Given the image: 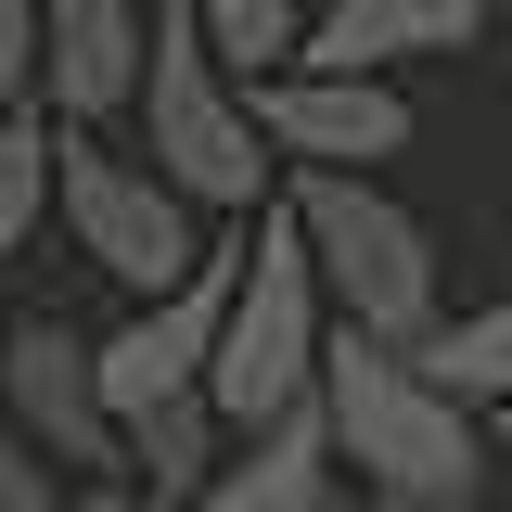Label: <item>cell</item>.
<instances>
[{"label":"cell","instance_id":"6da1fadb","mask_svg":"<svg viewBox=\"0 0 512 512\" xmlns=\"http://www.w3.org/2000/svg\"><path fill=\"white\" fill-rule=\"evenodd\" d=\"M320 423L333 461H359V487H436V500H487V410H461L410 346L384 333H320Z\"/></svg>","mask_w":512,"mask_h":512},{"label":"cell","instance_id":"7a4b0ae2","mask_svg":"<svg viewBox=\"0 0 512 512\" xmlns=\"http://www.w3.org/2000/svg\"><path fill=\"white\" fill-rule=\"evenodd\" d=\"M295 231L320 256V295L346 333H384V346H423L448 320V282H436V231L372 180V167H295Z\"/></svg>","mask_w":512,"mask_h":512},{"label":"cell","instance_id":"3957f363","mask_svg":"<svg viewBox=\"0 0 512 512\" xmlns=\"http://www.w3.org/2000/svg\"><path fill=\"white\" fill-rule=\"evenodd\" d=\"M320 333H333V295H320L308 231H295V205H256L244 218V269H231V308H218V359H205V397H218L231 436L269 423V410H295L320 384Z\"/></svg>","mask_w":512,"mask_h":512},{"label":"cell","instance_id":"277c9868","mask_svg":"<svg viewBox=\"0 0 512 512\" xmlns=\"http://www.w3.org/2000/svg\"><path fill=\"white\" fill-rule=\"evenodd\" d=\"M141 154L205 218H256V192H269V141L244 116V77L205 52L192 0H154V39H141Z\"/></svg>","mask_w":512,"mask_h":512},{"label":"cell","instance_id":"5b68a950","mask_svg":"<svg viewBox=\"0 0 512 512\" xmlns=\"http://www.w3.org/2000/svg\"><path fill=\"white\" fill-rule=\"evenodd\" d=\"M52 205L64 231H77V256L103 269V282H128V295H167L192 256H205V205H192L180 180H154L141 154H116L103 128H52Z\"/></svg>","mask_w":512,"mask_h":512},{"label":"cell","instance_id":"8992f818","mask_svg":"<svg viewBox=\"0 0 512 512\" xmlns=\"http://www.w3.org/2000/svg\"><path fill=\"white\" fill-rule=\"evenodd\" d=\"M0 410L52 448V474H128V423L103 410V372H90V333L77 320H13L0 333Z\"/></svg>","mask_w":512,"mask_h":512},{"label":"cell","instance_id":"52a82bcc","mask_svg":"<svg viewBox=\"0 0 512 512\" xmlns=\"http://www.w3.org/2000/svg\"><path fill=\"white\" fill-rule=\"evenodd\" d=\"M244 116H256V141H269V167H282V154H295V167H384V154H410L397 77L269 64V77H244Z\"/></svg>","mask_w":512,"mask_h":512},{"label":"cell","instance_id":"ba28073f","mask_svg":"<svg viewBox=\"0 0 512 512\" xmlns=\"http://www.w3.org/2000/svg\"><path fill=\"white\" fill-rule=\"evenodd\" d=\"M141 39H154L141 0H39V103L64 128L128 116L141 103Z\"/></svg>","mask_w":512,"mask_h":512},{"label":"cell","instance_id":"9c48e42d","mask_svg":"<svg viewBox=\"0 0 512 512\" xmlns=\"http://www.w3.org/2000/svg\"><path fill=\"white\" fill-rule=\"evenodd\" d=\"M333 423H320V384L295 397V410H269V423H244V436L218 448V474L192 487V512H333Z\"/></svg>","mask_w":512,"mask_h":512},{"label":"cell","instance_id":"30bf717a","mask_svg":"<svg viewBox=\"0 0 512 512\" xmlns=\"http://www.w3.org/2000/svg\"><path fill=\"white\" fill-rule=\"evenodd\" d=\"M487 26V0H333L308 39H295V64H333V77H397V64L423 52H461Z\"/></svg>","mask_w":512,"mask_h":512},{"label":"cell","instance_id":"8fae6325","mask_svg":"<svg viewBox=\"0 0 512 512\" xmlns=\"http://www.w3.org/2000/svg\"><path fill=\"white\" fill-rule=\"evenodd\" d=\"M218 448H231V423H218V397L192 384V397H167V410L128 423V474H141L154 500H192V487L218 474Z\"/></svg>","mask_w":512,"mask_h":512},{"label":"cell","instance_id":"7c38bea8","mask_svg":"<svg viewBox=\"0 0 512 512\" xmlns=\"http://www.w3.org/2000/svg\"><path fill=\"white\" fill-rule=\"evenodd\" d=\"M423 372L461 397V410H512V295L500 308H461V320H436L423 346H410Z\"/></svg>","mask_w":512,"mask_h":512},{"label":"cell","instance_id":"4fadbf2b","mask_svg":"<svg viewBox=\"0 0 512 512\" xmlns=\"http://www.w3.org/2000/svg\"><path fill=\"white\" fill-rule=\"evenodd\" d=\"M39 218H52V103L0 116V256H26Z\"/></svg>","mask_w":512,"mask_h":512},{"label":"cell","instance_id":"5bb4252c","mask_svg":"<svg viewBox=\"0 0 512 512\" xmlns=\"http://www.w3.org/2000/svg\"><path fill=\"white\" fill-rule=\"evenodd\" d=\"M192 26H205V52L231 64V77H269V64H295V39H308L295 0H192Z\"/></svg>","mask_w":512,"mask_h":512},{"label":"cell","instance_id":"9a60e30c","mask_svg":"<svg viewBox=\"0 0 512 512\" xmlns=\"http://www.w3.org/2000/svg\"><path fill=\"white\" fill-rule=\"evenodd\" d=\"M39 103V0H0V116Z\"/></svg>","mask_w":512,"mask_h":512},{"label":"cell","instance_id":"2e32d148","mask_svg":"<svg viewBox=\"0 0 512 512\" xmlns=\"http://www.w3.org/2000/svg\"><path fill=\"white\" fill-rule=\"evenodd\" d=\"M0 512H52V448L0 410Z\"/></svg>","mask_w":512,"mask_h":512},{"label":"cell","instance_id":"e0dca14e","mask_svg":"<svg viewBox=\"0 0 512 512\" xmlns=\"http://www.w3.org/2000/svg\"><path fill=\"white\" fill-rule=\"evenodd\" d=\"M359 512H474V500H436V487H359Z\"/></svg>","mask_w":512,"mask_h":512},{"label":"cell","instance_id":"ac0fdd59","mask_svg":"<svg viewBox=\"0 0 512 512\" xmlns=\"http://www.w3.org/2000/svg\"><path fill=\"white\" fill-rule=\"evenodd\" d=\"M64 512H128V487H116V474H90V500H64Z\"/></svg>","mask_w":512,"mask_h":512},{"label":"cell","instance_id":"d6986e66","mask_svg":"<svg viewBox=\"0 0 512 512\" xmlns=\"http://www.w3.org/2000/svg\"><path fill=\"white\" fill-rule=\"evenodd\" d=\"M128 512H192V500H154V487H128Z\"/></svg>","mask_w":512,"mask_h":512},{"label":"cell","instance_id":"ffe728a7","mask_svg":"<svg viewBox=\"0 0 512 512\" xmlns=\"http://www.w3.org/2000/svg\"><path fill=\"white\" fill-rule=\"evenodd\" d=\"M474 512H512V487H487V500H474Z\"/></svg>","mask_w":512,"mask_h":512},{"label":"cell","instance_id":"44dd1931","mask_svg":"<svg viewBox=\"0 0 512 512\" xmlns=\"http://www.w3.org/2000/svg\"><path fill=\"white\" fill-rule=\"evenodd\" d=\"M487 26H512V0H487Z\"/></svg>","mask_w":512,"mask_h":512},{"label":"cell","instance_id":"7402d4cb","mask_svg":"<svg viewBox=\"0 0 512 512\" xmlns=\"http://www.w3.org/2000/svg\"><path fill=\"white\" fill-rule=\"evenodd\" d=\"M487 423H500V448H512V410H487Z\"/></svg>","mask_w":512,"mask_h":512}]
</instances>
